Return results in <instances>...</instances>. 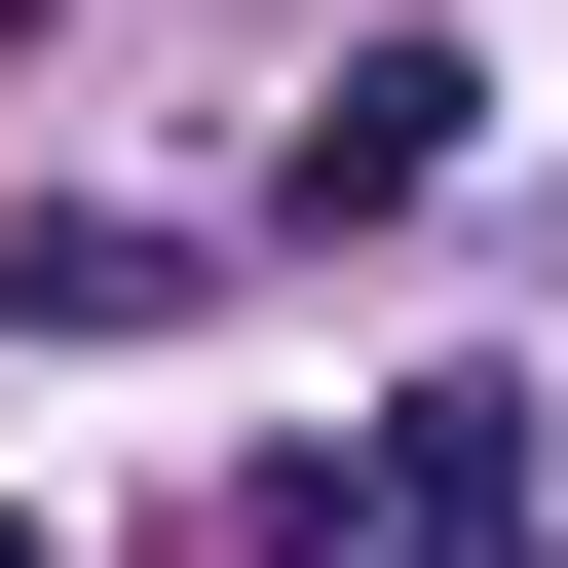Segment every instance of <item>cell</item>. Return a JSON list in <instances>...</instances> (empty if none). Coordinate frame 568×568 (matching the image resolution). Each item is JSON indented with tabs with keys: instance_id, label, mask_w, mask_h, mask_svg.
<instances>
[{
	"instance_id": "1",
	"label": "cell",
	"mask_w": 568,
	"mask_h": 568,
	"mask_svg": "<svg viewBox=\"0 0 568 568\" xmlns=\"http://www.w3.org/2000/svg\"><path fill=\"white\" fill-rule=\"evenodd\" d=\"M379 190H455V77L379 39V77H304V227H379Z\"/></svg>"
}]
</instances>
